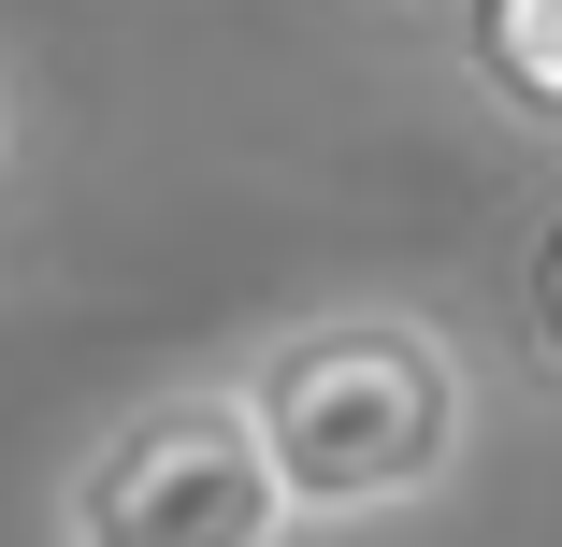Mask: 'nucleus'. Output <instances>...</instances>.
Masks as SVG:
<instances>
[{
  "instance_id": "3",
  "label": "nucleus",
  "mask_w": 562,
  "mask_h": 547,
  "mask_svg": "<svg viewBox=\"0 0 562 547\" xmlns=\"http://www.w3.org/2000/svg\"><path fill=\"white\" fill-rule=\"evenodd\" d=\"M447 58L519 145H562V0H447Z\"/></svg>"
},
{
  "instance_id": "4",
  "label": "nucleus",
  "mask_w": 562,
  "mask_h": 547,
  "mask_svg": "<svg viewBox=\"0 0 562 547\" xmlns=\"http://www.w3.org/2000/svg\"><path fill=\"white\" fill-rule=\"evenodd\" d=\"M505 317H519V361H533V389H562V187L519 216V260H505Z\"/></svg>"
},
{
  "instance_id": "1",
  "label": "nucleus",
  "mask_w": 562,
  "mask_h": 547,
  "mask_svg": "<svg viewBox=\"0 0 562 547\" xmlns=\"http://www.w3.org/2000/svg\"><path fill=\"white\" fill-rule=\"evenodd\" d=\"M246 403L274 432V476L303 518L361 533V518H404L432 504L447 476L476 461V361L447 317L418 303H317V317H274L246 346Z\"/></svg>"
},
{
  "instance_id": "2",
  "label": "nucleus",
  "mask_w": 562,
  "mask_h": 547,
  "mask_svg": "<svg viewBox=\"0 0 562 547\" xmlns=\"http://www.w3.org/2000/svg\"><path fill=\"white\" fill-rule=\"evenodd\" d=\"M289 476L246 375L145 389L131 418H101L58 476V547H289Z\"/></svg>"
}]
</instances>
